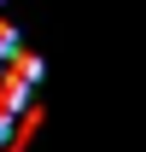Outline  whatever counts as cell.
<instances>
[{"label":"cell","mask_w":146,"mask_h":152,"mask_svg":"<svg viewBox=\"0 0 146 152\" xmlns=\"http://www.w3.org/2000/svg\"><path fill=\"white\" fill-rule=\"evenodd\" d=\"M35 88H41V58L23 47L12 23H0V152H23L35 129Z\"/></svg>","instance_id":"cell-1"}]
</instances>
